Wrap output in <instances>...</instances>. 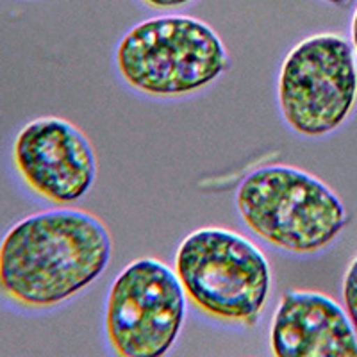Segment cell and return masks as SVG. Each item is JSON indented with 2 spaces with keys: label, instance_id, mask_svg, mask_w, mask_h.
I'll return each mask as SVG.
<instances>
[{
  "label": "cell",
  "instance_id": "1",
  "mask_svg": "<svg viewBox=\"0 0 357 357\" xmlns=\"http://www.w3.org/2000/svg\"><path fill=\"white\" fill-rule=\"evenodd\" d=\"M111 252L97 216L79 209L36 213L0 243V289L25 307H54L106 272Z\"/></svg>",
  "mask_w": 357,
  "mask_h": 357
},
{
  "label": "cell",
  "instance_id": "2",
  "mask_svg": "<svg viewBox=\"0 0 357 357\" xmlns=\"http://www.w3.org/2000/svg\"><path fill=\"white\" fill-rule=\"evenodd\" d=\"M245 225L261 240L293 254H314L347 225L345 206L325 183L284 165L250 172L236 191Z\"/></svg>",
  "mask_w": 357,
  "mask_h": 357
},
{
  "label": "cell",
  "instance_id": "3",
  "mask_svg": "<svg viewBox=\"0 0 357 357\" xmlns=\"http://www.w3.org/2000/svg\"><path fill=\"white\" fill-rule=\"evenodd\" d=\"M175 273L195 307L227 324H256L272 289L263 252L227 229H199L186 236L175 256Z\"/></svg>",
  "mask_w": 357,
  "mask_h": 357
},
{
  "label": "cell",
  "instance_id": "4",
  "mask_svg": "<svg viewBox=\"0 0 357 357\" xmlns=\"http://www.w3.org/2000/svg\"><path fill=\"white\" fill-rule=\"evenodd\" d=\"M130 88L151 97H183L229 68L227 50L211 27L191 17H159L134 25L116 49Z\"/></svg>",
  "mask_w": 357,
  "mask_h": 357
},
{
  "label": "cell",
  "instance_id": "5",
  "mask_svg": "<svg viewBox=\"0 0 357 357\" xmlns=\"http://www.w3.org/2000/svg\"><path fill=\"white\" fill-rule=\"evenodd\" d=\"M277 95L296 134L321 138L340 129L357 104L354 47L337 34L305 38L280 66Z\"/></svg>",
  "mask_w": 357,
  "mask_h": 357
},
{
  "label": "cell",
  "instance_id": "6",
  "mask_svg": "<svg viewBox=\"0 0 357 357\" xmlns=\"http://www.w3.org/2000/svg\"><path fill=\"white\" fill-rule=\"evenodd\" d=\"M186 317V293L177 273L158 259L132 261L111 284L107 340L123 357L165 356Z\"/></svg>",
  "mask_w": 357,
  "mask_h": 357
},
{
  "label": "cell",
  "instance_id": "7",
  "mask_svg": "<svg viewBox=\"0 0 357 357\" xmlns=\"http://www.w3.org/2000/svg\"><path fill=\"white\" fill-rule=\"evenodd\" d=\"M13 151L25 183L56 204L81 200L97 178L93 146L63 118L45 116L27 123Z\"/></svg>",
  "mask_w": 357,
  "mask_h": 357
},
{
  "label": "cell",
  "instance_id": "8",
  "mask_svg": "<svg viewBox=\"0 0 357 357\" xmlns=\"http://www.w3.org/2000/svg\"><path fill=\"white\" fill-rule=\"evenodd\" d=\"M279 357H357V333L337 302L314 291H286L273 314Z\"/></svg>",
  "mask_w": 357,
  "mask_h": 357
},
{
  "label": "cell",
  "instance_id": "9",
  "mask_svg": "<svg viewBox=\"0 0 357 357\" xmlns=\"http://www.w3.org/2000/svg\"><path fill=\"white\" fill-rule=\"evenodd\" d=\"M343 302H345L347 314L357 333V257L350 263L343 279Z\"/></svg>",
  "mask_w": 357,
  "mask_h": 357
},
{
  "label": "cell",
  "instance_id": "10",
  "mask_svg": "<svg viewBox=\"0 0 357 357\" xmlns=\"http://www.w3.org/2000/svg\"><path fill=\"white\" fill-rule=\"evenodd\" d=\"M146 6H151L154 9H172L181 8L184 4H190L191 0H142Z\"/></svg>",
  "mask_w": 357,
  "mask_h": 357
},
{
  "label": "cell",
  "instance_id": "11",
  "mask_svg": "<svg viewBox=\"0 0 357 357\" xmlns=\"http://www.w3.org/2000/svg\"><path fill=\"white\" fill-rule=\"evenodd\" d=\"M350 34H352V47H354V54L357 57V8L352 15V25H350Z\"/></svg>",
  "mask_w": 357,
  "mask_h": 357
},
{
  "label": "cell",
  "instance_id": "12",
  "mask_svg": "<svg viewBox=\"0 0 357 357\" xmlns=\"http://www.w3.org/2000/svg\"><path fill=\"white\" fill-rule=\"evenodd\" d=\"M324 2H327V4L337 6V8H347V6H350L352 2H356V0H324Z\"/></svg>",
  "mask_w": 357,
  "mask_h": 357
}]
</instances>
